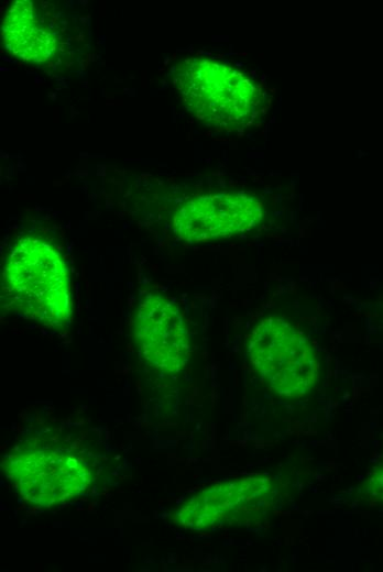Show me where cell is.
<instances>
[{"label":"cell","instance_id":"7","mask_svg":"<svg viewBox=\"0 0 383 572\" xmlns=\"http://www.w3.org/2000/svg\"><path fill=\"white\" fill-rule=\"evenodd\" d=\"M135 339L142 358L163 372H178L188 361L190 344L184 320L177 307L161 295H141Z\"/></svg>","mask_w":383,"mask_h":572},{"label":"cell","instance_id":"2","mask_svg":"<svg viewBox=\"0 0 383 572\" xmlns=\"http://www.w3.org/2000/svg\"><path fill=\"white\" fill-rule=\"evenodd\" d=\"M174 87L186 108L207 125L234 129L262 107L260 87L245 74L208 58H187L175 67Z\"/></svg>","mask_w":383,"mask_h":572},{"label":"cell","instance_id":"4","mask_svg":"<svg viewBox=\"0 0 383 572\" xmlns=\"http://www.w3.org/2000/svg\"><path fill=\"white\" fill-rule=\"evenodd\" d=\"M2 469L25 501L42 507L74 499L91 481L84 460L62 448L40 447L9 454Z\"/></svg>","mask_w":383,"mask_h":572},{"label":"cell","instance_id":"9","mask_svg":"<svg viewBox=\"0 0 383 572\" xmlns=\"http://www.w3.org/2000/svg\"><path fill=\"white\" fill-rule=\"evenodd\" d=\"M376 496H379L381 499H383V470L377 472L375 476L371 480V486Z\"/></svg>","mask_w":383,"mask_h":572},{"label":"cell","instance_id":"1","mask_svg":"<svg viewBox=\"0 0 383 572\" xmlns=\"http://www.w3.org/2000/svg\"><path fill=\"white\" fill-rule=\"evenodd\" d=\"M2 296L19 315L47 326H64L72 315L67 266L48 243L21 239L3 267Z\"/></svg>","mask_w":383,"mask_h":572},{"label":"cell","instance_id":"3","mask_svg":"<svg viewBox=\"0 0 383 572\" xmlns=\"http://www.w3.org/2000/svg\"><path fill=\"white\" fill-rule=\"evenodd\" d=\"M248 358L264 384L280 396H305L318 383L319 366L311 343L280 317H267L254 328Z\"/></svg>","mask_w":383,"mask_h":572},{"label":"cell","instance_id":"8","mask_svg":"<svg viewBox=\"0 0 383 572\" xmlns=\"http://www.w3.org/2000/svg\"><path fill=\"white\" fill-rule=\"evenodd\" d=\"M2 40L9 52L33 63L46 62L57 45L55 33L29 0H18L10 7L2 24Z\"/></svg>","mask_w":383,"mask_h":572},{"label":"cell","instance_id":"6","mask_svg":"<svg viewBox=\"0 0 383 572\" xmlns=\"http://www.w3.org/2000/svg\"><path fill=\"white\" fill-rule=\"evenodd\" d=\"M273 491L272 479L264 476L220 482L193 495L176 510L174 519L199 530L233 524L263 509Z\"/></svg>","mask_w":383,"mask_h":572},{"label":"cell","instance_id":"5","mask_svg":"<svg viewBox=\"0 0 383 572\" xmlns=\"http://www.w3.org/2000/svg\"><path fill=\"white\" fill-rule=\"evenodd\" d=\"M264 213L262 201L253 194H210L184 202L174 216L173 228L184 241L203 242L251 230Z\"/></svg>","mask_w":383,"mask_h":572}]
</instances>
